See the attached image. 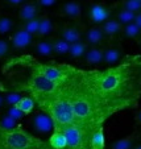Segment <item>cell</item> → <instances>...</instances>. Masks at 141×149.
I'll return each mask as SVG.
<instances>
[{"label": "cell", "instance_id": "cell-1", "mask_svg": "<svg viewBox=\"0 0 141 149\" xmlns=\"http://www.w3.org/2000/svg\"><path fill=\"white\" fill-rule=\"evenodd\" d=\"M87 83L107 118L136 108L141 98V54H127L104 70H87Z\"/></svg>", "mask_w": 141, "mask_h": 149}, {"label": "cell", "instance_id": "cell-2", "mask_svg": "<svg viewBox=\"0 0 141 149\" xmlns=\"http://www.w3.org/2000/svg\"><path fill=\"white\" fill-rule=\"evenodd\" d=\"M112 6H108L104 0H88L86 15L91 25H102L112 17Z\"/></svg>", "mask_w": 141, "mask_h": 149}, {"label": "cell", "instance_id": "cell-3", "mask_svg": "<svg viewBox=\"0 0 141 149\" xmlns=\"http://www.w3.org/2000/svg\"><path fill=\"white\" fill-rule=\"evenodd\" d=\"M57 16L67 19L69 21L83 25V7L79 0H67L57 9Z\"/></svg>", "mask_w": 141, "mask_h": 149}, {"label": "cell", "instance_id": "cell-4", "mask_svg": "<svg viewBox=\"0 0 141 149\" xmlns=\"http://www.w3.org/2000/svg\"><path fill=\"white\" fill-rule=\"evenodd\" d=\"M56 29H57V34L61 38L65 40L66 42H69V44H74V42L83 40V33L86 31L85 25L71 23V21H65V23L59 24Z\"/></svg>", "mask_w": 141, "mask_h": 149}, {"label": "cell", "instance_id": "cell-5", "mask_svg": "<svg viewBox=\"0 0 141 149\" xmlns=\"http://www.w3.org/2000/svg\"><path fill=\"white\" fill-rule=\"evenodd\" d=\"M33 41H34V37L32 36L31 33H28L26 31H24L20 25H17L8 37L9 45H11V48L16 52L26 50L29 46H32Z\"/></svg>", "mask_w": 141, "mask_h": 149}, {"label": "cell", "instance_id": "cell-6", "mask_svg": "<svg viewBox=\"0 0 141 149\" xmlns=\"http://www.w3.org/2000/svg\"><path fill=\"white\" fill-rule=\"evenodd\" d=\"M125 57L124 48L119 41H108L104 46V57H103V63L107 68L117 65Z\"/></svg>", "mask_w": 141, "mask_h": 149}, {"label": "cell", "instance_id": "cell-7", "mask_svg": "<svg viewBox=\"0 0 141 149\" xmlns=\"http://www.w3.org/2000/svg\"><path fill=\"white\" fill-rule=\"evenodd\" d=\"M29 125L32 127L33 132L38 133V135H46V133L53 131V121H51L50 116L42 111L34 112L32 115L31 120H29Z\"/></svg>", "mask_w": 141, "mask_h": 149}, {"label": "cell", "instance_id": "cell-8", "mask_svg": "<svg viewBox=\"0 0 141 149\" xmlns=\"http://www.w3.org/2000/svg\"><path fill=\"white\" fill-rule=\"evenodd\" d=\"M83 41L88 46H99L108 42V38L103 33L100 25H90L83 33Z\"/></svg>", "mask_w": 141, "mask_h": 149}, {"label": "cell", "instance_id": "cell-9", "mask_svg": "<svg viewBox=\"0 0 141 149\" xmlns=\"http://www.w3.org/2000/svg\"><path fill=\"white\" fill-rule=\"evenodd\" d=\"M40 11H41V8L37 6L34 0H25L17 8V20H19V23H24V21L32 20L34 17H38Z\"/></svg>", "mask_w": 141, "mask_h": 149}, {"label": "cell", "instance_id": "cell-10", "mask_svg": "<svg viewBox=\"0 0 141 149\" xmlns=\"http://www.w3.org/2000/svg\"><path fill=\"white\" fill-rule=\"evenodd\" d=\"M54 31H56V24L53 23V20L49 16V13H46V12L40 13L38 26H37V33L34 38H45V37H49Z\"/></svg>", "mask_w": 141, "mask_h": 149}, {"label": "cell", "instance_id": "cell-11", "mask_svg": "<svg viewBox=\"0 0 141 149\" xmlns=\"http://www.w3.org/2000/svg\"><path fill=\"white\" fill-rule=\"evenodd\" d=\"M103 33L106 34V37L108 38V41H113L115 38H117L119 36H123V31H124V25L120 24L117 20H115L113 17L108 19L107 21L100 25Z\"/></svg>", "mask_w": 141, "mask_h": 149}, {"label": "cell", "instance_id": "cell-12", "mask_svg": "<svg viewBox=\"0 0 141 149\" xmlns=\"http://www.w3.org/2000/svg\"><path fill=\"white\" fill-rule=\"evenodd\" d=\"M104 45L99 46H90L83 57V62L87 66H98L103 63V57H104Z\"/></svg>", "mask_w": 141, "mask_h": 149}, {"label": "cell", "instance_id": "cell-13", "mask_svg": "<svg viewBox=\"0 0 141 149\" xmlns=\"http://www.w3.org/2000/svg\"><path fill=\"white\" fill-rule=\"evenodd\" d=\"M140 140H141V130L140 131L137 130L135 132H132L131 135L112 143L111 144V149H133Z\"/></svg>", "mask_w": 141, "mask_h": 149}, {"label": "cell", "instance_id": "cell-14", "mask_svg": "<svg viewBox=\"0 0 141 149\" xmlns=\"http://www.w3.org/2000/svg\"><path fill=\"white\" fill-rule=\"evenodd\" d=\"M48 38H49V41H50L53 56H67L69 46H70L69 42H66L63 38H61L57 33L50 34Z\"/></svg>", "mask_w": 141, "mask_h": 149}, {"label": "cell", "instance_id": "cell-15", "mask_svg": "<svg viewBox=\"0 0 141 149\" xmlns=\"http://www.w3.org/2000/svg\"><path fill=\"white\" fill-rule=\"evenodd\" d=\"M88 48H90V46H88L83 40H81V41H78V42H74V44H70L67 56L66 57H67L69 59H71V61L83 59V57H85V54H86V52H87Z\"/></svg>", "mask_w": 141, "mask_h": 149}, {"label": "cell", "instance_id": "cell-16", "mask_svg": "<svg viewBox=\"0 0 141 149\" xmlns=\"http://www.w3.org/2000/svg\"><path fill=\"white\" fill-rule=\"evenodd\" d=\"M88 146H90V149H104L106 137H104L103 125L96 127L95 130L91 132L90 139H88Z\"/></svg>", "mask_w": 141, "mask_h": 149}, {"label": "cell", "instance_id": "cell-17", "mask_svg": "<svg viewBox=\"0 0 141 149\" xmlns=\"http://www.w3.org/2000/svg\"><path fill=\"white\" fill-rule=\"evenodd\" d=\"M32 49L33 52L40 57H50L53 56L51 52V45L48 37L45 38H34L33 44H32Z\"/></svg>", "mask_w": 141, "mask_h": 149}, {"label": "cell", "instance_id": "cell-18", "mask_svg": "<svg viewBox=\"0 0 141 149\" xmlns=\"http://www.w3.org/2000/svg\"><path fill=\"white\" fill-rule=\"evenodd\" d=\"M112 9H113L112 11V17L115 20H117L120 24L127 25V24L133 23L136 13L127 11V9H124V8H117V7H113V6H112Z\"/></svg>", "mask_w": 141, "mask_h": 149}, {"label": "cell", "instance_id": "cell-19", "mask_svg": "<svg viewBox=\"0 0 141 149\" xmlns=\"http://www.w3.org/2000/svg\"><path fill=\"white\" fill-rule=\"evenodd\" d=\"M16 20L7 13H0V36L12 33L13 29L16 28Z\"/></svg>", "mask_w": 141, "mask_h": 149}, {"label": "cell", "instance_id": "cell-20", "mask_svg": "<svg viewBox=\"0 0 141 149\" xmlns=\"http://www.w3.org/2000/svg\"><path fill=\"white\" fill-rule=\"evenodd\" d=\"M48 144L53 149H66L67 148V141H66L65 133L62 131H53Z\"/></svg>", "mask_w": 141, "mask_h": 149}, {"label": "cell", "instance_id": "cell-21", "mask_svg": "<svg viewBox=\"0 0 141 149\" xmlns=\"http://www.w3.org/2000/svg\"><path fill=\"white\" fill-rule=\"evenodd\" d=\"M16 107L26 116V115H31V113L33 112L34 107H36V102H34L33 98H31V96L23 95L21 99L19 100V103L16 104Z\"/></svg>", "mask_w": 141, "mask_h": 149}, {"label": "cell", "instance_id": "cell-22", "mask_svg": "<svg viewBox=\"0 0 141 149\" xmlns=\"http://www.w3.org/2000/svg\"><path fill=\"white\" fill-rule=\"evenodd\" d=\"M112 6L117 7V8H124L129 12H133V13H137L141 11V1H138V0H117Z\"/></svg>", "mask_w": 141, "mask_h": 149}, {"label": "cell", "instance_id": "cell-23", "mask_svg": "<svg viewBox=\"0 0 141 149\" xmlns=\"http://www.w3.org/2000/svg\"><path fill=\"white\" fill-rule=\"evenodd\" d=\"M123 36L125 38H129V40H135L136 42L141 38V31L136 26L135 23H131L124 25V31H123Z\"/></svg>", "mask_w": 141, "mask_h": 149}, {"label": "cell", "instance_id": "cell-24", "mask_svg": "<svg viewBox=\"0 0 141 149\" xmlns=\"http://www.w3.org/2000/svg\"><path fill=\"white\" fill-rule=\"evenodd\" d=\"M19 25L26 31L28 33H31L33 37H36L37 33V26H38V17H34L32 20H28V21H24V23H19Z\"/></svg>", "mask_w": 141, "mask_h": 149}, {"label": "cell", "instance_id": "cell-25", "mask_svg": "<svg viewBox=\"0 0 141 149\" xmlns=\"http://www.w3.org/2000/svg\"><path fill=\"white\" fill-rule=\"evenodd\" d=\"M21 94L19 93H4L3 98H4V107H12L16 106L19 103V100L21 99Z\"/></svg>", "mask_w": 141, "mask_h": 149}, {"label": "cell", "instance_id": "cell-26", "mask_svg": "<svg viewBox=\"0 0 141 149\" xmlns=\"http://www.w3.org/2000/svg\"><path fill=\"white\" fill-rule=\"evenodd\" d=\"M4 116H7V118H11L13 119V120L16 121H21L24 118H25V115H24L21 111L19 110V108L16 107V106H12V107H7L6 112H4Z\"/></svg>", "mask_w": 141, "mask_h": 149}, {"label": "cell", "instance_id": "cell-27", "mask_svg": "<svg viewBox=\"0 0 141 149\" xmlns=\"http://www.w3.org/2000/svg\"><path fill=\"white\" fill-rule=\"evenodd\" d=\"M19 125H20L19 121L13 120V119H11V118H7V116H4V115L0 119V127L6 131H12V130H15V128H17Z\"/></svg>", "mask_w": 141, "mask_h": 149}, {"label": "cell", "instance_id": "cell-28", "mask_svg": "<svg viewBox=\"0 0 141 149\" xmlns=\"http://www.w3.org/2000/svg\"><path fill=\"white\" fill-rule=\"evenodd\" d=\"M11 53V45H9L8 40H1L0 38V61L9 56Z\"/></svg>", "mask_w": 141, "mask_h": 149}, {"label": "cell", "instance_id": "cell-29", "mask_svg": "<svg viewBox=\"0 0 141 149\" xmlns=\"http://www.w3.org/2000/svg\"><path fill=\"white\" fill-rule=\"evenodd\" d=\"M24 1H25V0H3V4L6 7H9V8L16 9V8H19Z\"/></svg>", "mask_w": 141, "mask_h": 149}, {"label": "cell", "instance_id": "cell-30", "mask_svg": "<svg viewBox=\"0 0 141 149\" xmlns=\"http://www.w3.org/2000/svg\"><path fill=\"white\" fill-rule=\"evenodd\" d=\"M34 1L37 3V6H38L40 8H48V7L54 6L58 0H34Z\"/></svg>", "mask_w": 141, "mask_h": 149}, {"label": "cell", "instance_id": "cell-31", "mask_svg": "<svg viewBox=\"0 0 141 149\" xmlns=\"http://www.w3.org/2000/svg\"><path fill=\"white\" fill-rule=\"evenodd\" d=\"M135 124L137 127H141V108H137L135 112Z\"/></svg>", "mask_w": 141, "mask_h": 149}, {"label": "cell", "instance_id": "cell-32", "mask_svg": "<svg viewBox=\"0 0 141 149\" xmlns=\"http://www.w3.org/2000/svg\"><path fill=\"white\" fill-rule=\"evenodd\" d=\"M133 23H135V24H136V26H137V28L141 31V11L136 13L135 20H133Z\"/></svg>", "mask_w": 141, "mask_h": 149}, {"label": "cell", "instance_id": "cell-33", "mask_svg": "<svg viewBox=\"0 0 141 149\" xmlns=\"http://www.w3.org/2000/svg\"><path fill=\"white\" fill-rule=\"evenodd\" d=\"M4 107V98H3V94H0V108Z\"/></svg>", "mask_w": 141, "mask_h": 149}, {"label": "cell", "instance_id": "cell-34", "mask_svg": "<svg viewBox=\"0 0 141 149\" xmlns=\"http://www.w3.org/2000/svg\"><path fill=\"white\" fill-rule=\"evenodd\" d=\"M133 149H141V144H137V145H136Z\"/></svg>", "mask_w": 141, "mask_h": 149}, {"label": "cell", "instance_id": "cell-35", "mask_svg": "<svg viewBox=\"0 0 141 149\" xmlns=\"http://www.w3.org/2000/svg\"><path fill=\"white\" fill-rule=\"evenodd\" d=\"M137 44H138V45L141 46V38H140V40H138V41H137Z\"/></svg>", "mask_w": 141, "mask_h": 149}, {"label": "cell", "instance_id": "cell-36", "mask_svg": "<svg viewBox=\"0 0 141 149\" xmlns=\"http://www.w3.org/2000/svg\"><path fill=\"white\" fill-rule=\"evenodd\" d=\"M138 1H141V0H138Z\"/></svg>", "mask_w": 141, "mask_h": 149}]
</instances>
